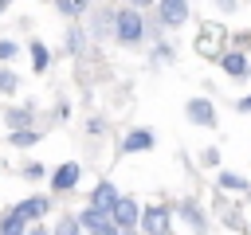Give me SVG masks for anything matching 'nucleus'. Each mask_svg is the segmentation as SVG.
<instances>
[{
  "label": "nucleus",
  "instance_id": "0eeeda50",
  "mask_svg": "<svg viewBox=\"0 0 251 235\" xmlns=\"http://www.w3.org/2000/svg\"><path fill=\"white\" fill-rule=\"evenodd\" d=\"M153 8H157L161 27H173V31H176V27H184V24H188V16H192V12H188V0H157Z\"/></svg>",
  "mask_w": 251,
  "mask_h": 235
},
{
  "label": "nucleus",
  "instance_id": "c9c22d12",
  "mask_svg": "<svg viewBox=\"0 0 251 235\" xmlns=\"http://www.w3.org/2000/svg\"><path fill=\"white\" fill-rule=\"evenodd\" d=\"M4 4H12V0H4Z\"/></svg>",
  "mask_w": 251,
  "mask_h": 235
},
{
  "label": "nucleus",
  "instance_id": "39448f33",
  "mask_svg": "<svg viewBox=\"0 0 251 235\" xmlns=\"http://www.w3.org/2000/svg\"><path fill=\"white\" fill-rule=\"evenodd\" d=\"M110 219L126 231V235H137V219H141V204L133 196H118L114 208H110Z\"/></svg>",
  "mask_w": 251,
  "mask_h": 235
},
{
  "label": "nucleus",
  "instance_id": "5701e85b",
  "mask_svg": "<svg viewBox=\"0 0 251 235\" xmlns=\"http://www.w3.org/2000/svg\"><path fill=\"white\" fill-rule=\"evenodd\" d=\"M16 90H20V74L8 63H0V94H16Z\"/></svg>",
  "mask_w": 251,
  "mask_h": 235
},
{
  "label": "nucleus",
  "instance_id": "dca6fc26",
  "mask_svg": "<svg viewBox=\"0 0 251 235\" xmlns=\"http://www.w3.org/2000/svg\"><path fill=\"white\" fill-rule=\"evenodd\" d=\"M118 196H122V192L114 188V180H98V184L90 188V204H94V208H102V212H110Z\"/></svg>",
  "mask_w": 251,
  "mask_h": 235
},
{
  "label": "nucleus",
  "instance_id": "2f4dec72",
  "mask_svg": "<svg viewBox=\"0 0 251 235\" xmlns=\"http://www.w3.org/2000/svg\"><path fill=\"white\" fill-rule=\"evenodd\" d=\"M216 4H220V12H235V4H239V0H216Z\"/></svg>",
  "mask_w": 251,
  "mask_h": 235
},
{
  "label": "nucleus",
  "instance_id": "c756f323",
  "mask_svg": "<svg viewBox=\"0 0 251 235\" xmlns=\"http://www.w3.org/2000/svg\"><path fill=\"white\" fill-rule=\"evenodd\" d=\"M86 129H90V133H102V129H106V121H102V118H90V121H86Z\"/></svg>",
  "mask_w": 251,
  "mask_h": 235
},
{
  "label": "nucleus",
  "instance_id": "6ab92c4d",
  "mask_svg": "<svg viewBox=\"0 0 251 235\" xmlns=\"http://www.w3.org/2000/svg\"><path fill=\"white\" fill-rule=\"evenodd\" d=\"M24 231H27V219L16 208H4L0 212V235H24Z\"/></svg>",
  "mask_w": 251,
  "mask_h": 235
},
{
  "label": "nucleus",
  "instance_id": "6e6552de",
  "mask_svg": "<svg viewBox=\"0 0 251 235\" xmlns=\"http://www.w3.org/2000/svg\"><path fill=\"white\" fill-rule=\"evenodd\" d=\"M220 70L227 74V78H235V82H243V78H251V63H247V51H239V47H227L220 59Z\"/></svg>",
  "mask_w": 251,
  "mask_h": 235
},
{
  "label": "nucleus",
  "instance_id": "f8f14e48",
  "mask_svg": "<svg viewBox=\"0 0 251 235\" xmlns=\"http://www.w3.org/2000/svg\"><path fill=\"white\" fill-rule=\"evenodd\" d=\"M75 219H78V227H82L86 235H102V231L114 223V219H110V212H102V208H94V204L78 208V215H75Z\"/></svg>",
  "mask_w": 251,
  "mask_h": 235
},
{
  "label": "nucleus",
  "instance_id": "72a5a7b5",
  "mask_svg": "<svg viewBox=\"0 0 251 235\" xmlns=\"http://www.w3.org/2000/svg\"><path fill=\"white\" fill-rule=\"evenodd\" d=\"M102 235H126V231H122V227H118V223H110V227H106V231H102Z\"/></svg>",
  "mask_w": 251,
  "mask_h": 235
},
{
  "label": "nucleus",
  "instance_id": "f704fd0d",
  "mask_svg": "<svg viewBox=\"0 0 251 235\" xmlns=\"http://www.w3.org/2000/svg\"><path fill=\"white\" fill-rule=\"evenodd\" d=\"M4 8H8V4H4V0H0V16H4Z\"/></svg>",
  "mask_w": 251,
  "mask_h": 235
},
{
  "label": "nucleus",
  "instance_id": "412c9836",
  "mask_svg": "<svg viewBox=\"0 0 251 235\" xmlns=\"http://www.w3.org/2000/svg\"><path fill=\"white\" fill-rule=\"evenodd\" d=\"M27 51H31V70H35V74H47V67H51V51H47V43H43V39H31Z\"/></svg>",
  "mask_w": 251,
  "mask_h": 235
},
{
  "label": "nucleus",
  "instance_id": "f257e3e1",
  "mask_svg": "<svg viewBox=\"0 0 251 235\" xmlns=\"http://www.w3.org/2000/svg\"><path fill=\"white\" fill-rule=\"evenodd\" d=\"M145 35H149V24H145V12L141 8H133V4L114 8V43L137 47V43H145Z\"/></svg>",
  "mask_w": 251,
  "mask_h": 235
},
{
  "label": "nucleus",
  "instance_id": "bb28decb",
  "mask_svg": "<svg viewBox=\"0 0 251 235\" xmlns=\"http://www.w3.org/2000/svg\"><path fill=\"white\" fill-rule=\"evenodd\" d=\"M200 164H208V168H220V149H216V145H208V149L200 153Z\"/></svg>",
  "mask_w": 251,
  "mask_h": 235
},
{
  "label": "nucleus",
  "instance_id": "7ed1b4c3",
  "mask_svg": "<svg viewBox=\"0 0 251 235\" xmlns=\"http://www.w3.org/2000/svg\"><path fill=\"white\" fill-rule=\"evenodd\" d=\"M137 231L141 235H173V204H145Z\"/></svg>",
  "mask_w": 251,
  "mask_h": 235
},
{
  "label": "nucleus",
  "instance_id": "e433bc0d",
  "mask_svg": "<svg viewBox=\"0 0 251 235\" xmlns=\"http://www.w3.org/2000/svg\"><path fill=\"white\" fill-rule=\"evenodd\" d=\"M247 196H251V192H247Z\"/></svg>",
  "mask_w": 251,
  "mask_h": 235
},
{
  "label": "nucleus",
  "instance_id": "20e7f679",
  "mask_svg": "<svg viewBox=\"0 0 251 235\" xmlns=\"http://www.w3.org/2000/svg\"><path fill=\"white\" fill-rule=\"evenodd\" d=\"M78 180H82V164H78V161H63V164H55V168L47 172V188H51V196H67V192H75Z\"/></svg>",
  "mask_w": 251,
  "mask_h": 235
},
{
  "label": "nucleus",
  "instance_id": "4468645a",
  "mask_svg": "<svg viewBox=\"0 0 251 235\" xmlns=\"http://www.w3.org/2000/svg\"><path fill=\"white\" fill-rule=\"evenodd\" d=\"M31 121H35V102H24V106H8V110H4V125H8V129L31 125Z\"/></svg>",
  "mask_w": 251,
  "mask_h": 235
},
{
  "label": "nucleus",
  "instance_id": "aec40b11",
  "mask_svg": "<svg viewBox=\"0 0 251 235\" xmlns=\"http://www.w3.org/2000/svg\"><path fill=\"white\" fill-rule=\"evenodd\" d=\"M90 35H94V39H106V35H114V8H98V12H94Z\"/></svg>",
  "mask_w": 251,
  "mask_h": 235
},
{
  "label": "nucleus",
  "instance_id": "473e14b6",
  "mask_svg": "<svg viewBox=\"0 0 251 235\" xmlns=\"http://www.w3.org/2000/svg\"><path fill=\"white\" fill-rule=\"evenodd\" d=\"M126 4H133V8H141V12H145V8H153L157 0H126Z\"/></svg>",
  "mask_w": 251,
  "mask_h": 235
},
{
  "label": "nucleus",
  "instance_id": "cd10ccee",
  "mask_svg": "<svg viewBox=\"0 0 251 235\" xmlns=\"http://www.w3.org/2000/svg\"><path fill=\"white\" fill-rule=\"evenodd\" d=\"M24 235H51V231H47V223H43V219H35V223H27V231H24Z\"/></svg>",
  "mask_w": 251,
  "mask_h": 235
},
{
  "label": "nucleus",
  "instance_id": "9b49d317",
  "mask_svg": "<svg viewBox=\"0 0 251 235\" xmlns=\"http://www.w3.org/2000/svg\"><path fill=\"white\" fill-rule=\"evenodd\" d=\"M27 223H35V219H47V212H51V200L43 196V192H31V196H24V200H16L12 204Z\"/></svg>",
  "mask_w": 251,
  "mask_h": 235
},
{
  "label": "nucleus",
  "instance_id": "423d86ee",
  "mask_svg": "<svg viewBox=\"0 0 251 235\" xmlns=\"http://www.w3.org/2000/svg\"><path fill=\"white\" fill-rule=\"evenodd\" d=\"M153 145H157V133H153L149 125H133V129L122 137L118 153H122V157H133V153H149Z\"/></svg>",
  "mask_w": 251,
  "mask_h": 235
},
{
  "label": "nucleus",
  "instance_id": "f3484780",
  "mask_svg": "<svg viewBox=\"0 0 251 235\" xmlns=\"http://www.w3.org/2000/svg\"><path fill=\"white\" fill-rule=\"evenodd\" d=\"M43 141V133L35 129V125H20V129H8V145L12 149H31V145H39Z\"/></svg>",
  "mask_w": 251,
  "mask_h": 235
},
{
  "label": "nucleus",
  "instance_id": "9d476101",
  "mask_svg": "<svg viewBox=\"0 0 251 235\" xmlns=\"http://www.w3.org/2000/svg\"><path fill=\"white\" fill-rule=\"evenodd\" d=\"M173 215H176V219H184V223H188V231H196V235H204V231H208V212H204L196 200H176V204H173Z\"/></svg>",
  "mask_w": 251,
  "mask_h": 235
},
{
  "label": "nucleus",
  "instance_id": "4be33fe9",
  "mask_svg": "<svg viewBox=\"0 0 251 235\" xmlns=\"http://www.w3.org/2000/svg\"><path fill=\"white\" fill-rule=\"evenodd\" d=\"M55 12L67 16V20H78V16L90 12V0H55Z\"/></svg>",
  "mask_w": 251,
  "mask_h": 235
},
{
  "label": "nucleus",
  "instance_id": "2eb2a0df",
  "mask_svg": "<svg viewBox=\"0 0 251 235\" xmlns=\"http://www.w3.org/2000/svg\"><path fill=\"white\" fill-rule=\"evenodd\" d=\"M216 188H220V192H251V180H247L243 172L220 168V172H216Z\"/></svg>",
  "mask_w": 251,
  "mask_h": 235
},
{
  "label": "nucleus",
  "instance_id": "1a4fd4ad",
  "mask_svg": "<svg viewBox=\"0 0 251 235\" xmlns=\"http://www.w3.org/2000/svg\"><path fill=\"white\" fill-rule=\"evenodd\" d=\"M184 118L192 121V125H200V129H216V106H212V98H188L184 102Z\"/></svg>",
  "mask_w": 251,
  "mask_h": 235
},
{
  "label": "nucleus",
  "instance_id": "393cba45",
  "mask_svg": "<svg viewBox=\"0 0 251 235\" xmlns=\"http://www.w3.org/2000/svg\"><path fill=\"white\" fill-rule=\"evenodd\" d=\"M20 172H24V180H43V176H47V172H51V168H47V164H43V161H27V164H24V168H20Z\"/></svg>",
  "mask_w": 251,
  "mask_h": 235
},
{
  "label": "nucleus",
  "instance_id": "a878e982",
  "mask_svg": "<svg viewBox=\"0 0 251 235\" xmlns=\"http://www.w3.org/2000/svg\"><path fill=\"white\" fill-rule=\"evenodd\" d=\"M20 55V43L16 39H0V63H12Z\"/></svg>",
  "mask_w": 251,
  "mask_h": 235
},
{
  "label": "nucleus",
  "instance_id": "b1692460",
  "mask_svg": "<svg viewBox=\"0 0 251 235\" xmlns=\"http://www.w3.org/2000/svg\"><path fill=\"white\" fill-rule=\"evenodd\" d=\"M51 235H82V227H78V219H75V215H63V219L51 227Z\"/></svg>",
  "mask_w": 251,
  "mask_h": 235
},
{
  "label": "nucleus",
  "instance_id": "c85d7f7f",
  "mask_svg": "<svg viewBox=\"0 0 251 235\" xmlns=\"http://www.w3.org/2000/svg\"><path fill=\"white\" fill-rule=\"evenodd\" d=\"M235 114H251V94H243V98H235Z\"/></svg>",
  "mask_w": 251,
  "mask_h": 235
},
{
  "label": "nucleus",
  "instance_id": "7c9ffc66",
  "mask_svg": "<svg viewBox=\"0 0 251 235\" xmlns=\"http://www.w3.org/2000/svg\"><path fill=\"white\" fill-rule=\"evenodd\" d=\"M157 59L165 63V59H173V51H169V43H157Z\"/></svg>",
  "mask_w": 251,
  "mask_h": 235
},
{
  "label": "nucleus",
  "instance_id": "f03ea898",
  "mask_svg": "<svg viewBox=\"0 0 251 235\" xmlns=\"http://www.w3.org/2000/svg\"><path fill=\"white\" fill-rule=\"evenodd\" d=\"M227 43H231V31H227L220 20H204V24L196 27L192 51H196L200 59H220V55L227 51Z\"/></svg>",
  "mask_w": 251,
  "mask_h": 235
},
{
  "label": "nucleus",
  "instance_id": "a211bd4d",
  "mask_svg": "<svg viewBox=\"0 0 251 235\" xmlns=\"http://www.w3.org/2000/svg\"><path fill=\"white\" fill-rule=\"evenodd\" d=\"M86 43H90V31L86 27H67V35H63V47H67V55H86Z\"/></svg>",
  "mask_w": 251,
  "mask_h": 235
},
{
  "label": "nucleus",
  "instance_id": "ddd939ff",
  "mask_svg": "<svg viewBox=\"0 0 251 235\" xmlns=\"http://www.w3.org/2000/svg\"><path fill=\"white\" fill-rule=\"evenodd\" d=\"M216 208H220V215H224V223H227L231 231H239V235H251V223H247V219H243V215H239V212H235V208L224 200V192H216Z\"/></svg>",
  "mask_w": 251,
  "mask_h": 235
}]
</instances>
